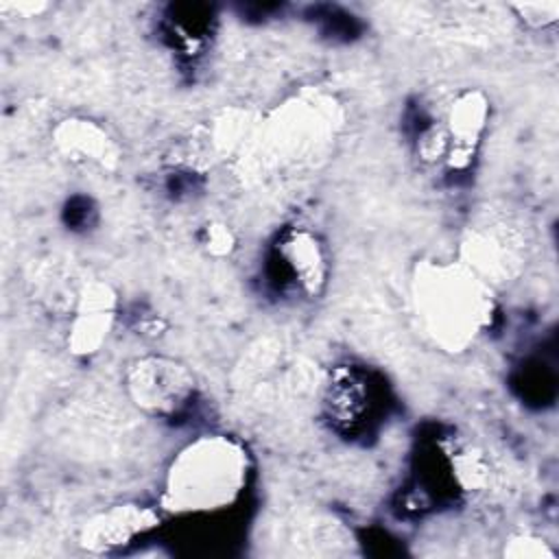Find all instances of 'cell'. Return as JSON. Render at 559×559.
I'll return each instance as SVG.
<instances>
[{
    "instance_id": "obj_1",
    "label": "cell",
    "mask_w": 559,
    "mask_h": 559,
    "mask_svg": "<svg viewBox=\"0 0 559 559\" xmlns=\"http://www.w3.org/2000/svg\"><path fill=\"white\" fill-rule=\"evenodd\" d=\"M411 299L424 334L450 354L474 345L496 317L493 288L459 260H421Z\"/></svg>"
},
{
    "instance_id": "obj_2",
    "label": "cell",
    "mask_w": 559,
    "mask_h": 559,
    "mask_svg": "<svg viewBox=\"0 0 559 559\" xmlns=\"http://www.w3.org/2000/svg\"><path fill=\"white\" fill-rule=\"evenodd\" d=\"M251 474L247 448L229 435L207 432L170 459L159 507L175 515L216 513L238 502Z\"/></svg>"
},
{
    "instance_id": "obj_3",
    "label": "cell",
    "mask_w": 559,
    "mask_h": 559,
    "mask_svg": "<svg viewBox=\"0 0 559 559\" xmlns=\"http://www.w3.org/2000/svg\"><path fill=\"white\" fill-rule=\"evenodd\" d=\"M338 105L323 94L286 100L258 129V144L275 164H310L334 142L341 127Z\"/></svg>"
},
{
    "instance_id": "obj_4",
    "label": "cell",
    "mask_w": 559,
    "mask_h": 559,
    "mask_svg": "<svg viewBox=\"0 0 559 559\" xmlns=\"http://www.w3.org/2000/svg\"><path fill=\"white\" fill-rule=\"evenodd\" d=\"M124 386L129 400L153 417L183 413L197 393L192 371L183 362L159 354L135 358L127 369Z\"/></svg>"
},
{
    "instance_id": "obj_5",
    "label": "cell",
    "mask_w": 559,
    "mask_h": 559,
    "mask_svg": "<svg viewBox=\"0 0 559 559\" xmlns=\"http://www.w3.org/2000/svg\"><path fill=\"white\" fill-rule=\"evenodd\" d=\"M459 262L496 290L522 271L524 236L507 218H480L465 229L459 247Z\"/></svg>"
},
{
    "instance_id": "obj_6",
    "label": "cell",
    "mask_w": 559,
    "mask_h": 559,
    "mask_svg": "<svg viewBox=\"0 0 559 559\" xmlns=\"http://www.w3.org/2000/svg\"><path fill=\"white\" fill-rule=\"evenodd\" d=\"M157 524L159 513L153 507L122 502L87 518L79 533V544L92 555H109L131 546Z\"/></svg>"
},
{
    "instance_id": "obj_7",
    "label": "cell",
    "mask_w": 559,
    "mask_h": 559,
    "mask_svg": "<svg viewBox=\"0 0 559 559\" xmlns=\"http://www.w3.org/2000/svg\"><path fill=\"white\" fill-rule=\"evenodd\" d=\"M118 297L105 280L83 282L74 295L68 328V349L76 356H92L107 341L116 319Z\"/></svg>"
},
{
    "instance_id": "obj_8",
    "label": "cell",
    "mask_w": 559,
    "mask_h": 559,
    "mask_svg": "<svg viewBox=\"0 0 559 559\" xmlns=\"http://www.w3.org/2000/svg\"><path fill=\"white\" fill-rule=\"evenodd\" d=\"M277 255L290 282L308 297H317L330 275L328 251L317 234L306 227L288 229L277 242Z\"/></svg>"
},
{
    "instance_id": "obj_9",
    "label": "cell",
    "mask_w": 559,
    "mask_h": 559,
    "mask_svg": "<svg viewBox=\"0 0 559 559\" xmlns=\"http://www.w3.org/2000/svg\"><path fill=\"white\" fill-rule=\"evenodd\" d=\"M489 100L480 90L461 92L448 107L445 120L441 122L450 142L448 166L465 168L487 129Z\"/></svg>"
},
{
    "instance_id": "obj_10",
    "label": "cell",
    "mask_w": 559,
    "mask_h": 559,
    "mask_svg": "<svg viewBox=\"0 0 559 559\" xmlns=\"http://www.w3.org/2000/svg\"><path fill=\"white\" fill-rule=\"evenodd\" d=\"M55 146L72 162L94 164L103 170H116L122 151L111 133L90 118H66L52 131Z\"/></svg>"
},
{
    "instance_id": "obj_11",
    "label": "cell",
    "mask_w": 559,
    "mask_h": 559,
    "mask_svg": "<svg viewBox=\"0 0 559 559\" xmlns=\"http://www.w3.org/2000/svg\"><path fill=\"white\" fill-rule=\"evenodd\" d=\"M450 467H452V476L456 480V485L463 491H474L480 489L487 478H489V465L483 459V454L469 445L454 450L452 459H450Z\"/></svg>"
},
{
    "instance_id": "obj_12",
    "label": "cell",
    "mask_w": 559,
    "mask_h": 559,
    "mask_svg": "<svg viewBox=\"0 0 559 559\" xmlns=\"http://www.w3.org/2000/svg\"><path fill=\"white\" fill-rule=\"evenodd\" d=\"M504 557H513V559H546V557H555V550L548 546L546 539L533 535V533H518L513 537H509V542L504 544Z\"/></svg>"
},
{
    "instance_id": "obj_13",
    "label": "cell",
    "mask_w": 559,
    "mask_h": 559,
    "mask_svg": "<svg viewBox=\"0 0 559 559\" xmlns=\"http://www.w3.org/2000/svg\"><path fill=\"white\" fill-rule=\"evenodd\" d=\"M515 9L520 11L522 20L535 28L557 22V15H559L557 2H524V4H515Z\"/></svg>"
},
{
    "instance_id": "obj_14",
    "label": "cell",
    "mask_w": 559,
    "mask_h": 559,
    "mask_svg": "<svg viewBox=\"0 0 559 559\" xmlns=\"http://www.w3.org/2000/svg\"><path fill=\"white\" fill-rule=\"evenodd\" d=\"M203 245L212 255H227L234 249L236 240H234V234L227 225L210 223L203 229Z\"/></svg>"
}]
</instances>
